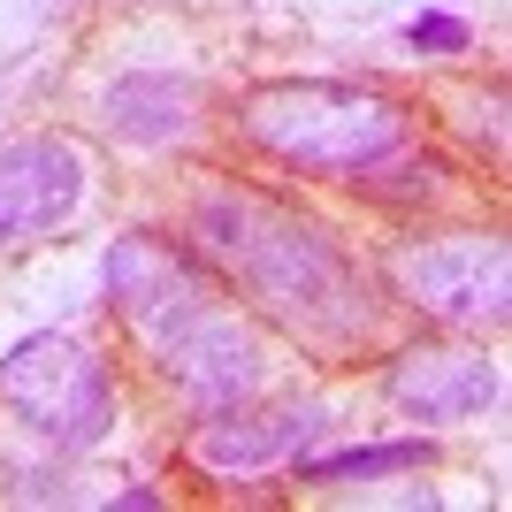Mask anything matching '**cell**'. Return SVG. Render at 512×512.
Instances as JSON below:
<instances>
[{"instance_id": "obj_1", "label": "cell", "mask_w": 512, "mask_h": 512, "mask_svg": "<svg viewBox=\"0 0 512 512\" xmlns=\"http://www.w3.org/2000/svg\"><path fill=\"white\" fill-rule=\"evenodd\" d=\"M199 237L253 283L260 306L291 314L306 337H367L360 283L314 222H291L283 207L245 199V192H214L199 199Z\"/></svg>"}, {"instance_id": "obj_2", "label": "cell", "mask_w": 512, "mask_h": 512, "mask_svg": "<svg viewBox=\"0 0 512 512\" xmlns=\"http://www.w3.org/2000/svg\"><path fill=\"white\" fill-rule=\"evenodd\" d=\"M245 138L276 153L299 176H375L406 146V107L375 85H337V77H283L245 100Z\"/></svg>"}, {"instance_id": "obj_3", "label": "cell", "mask_w": 512, "mask_h": 512, "mask_svg": "<svg viewBox=\"0 0 512 512\" xmlns=\"http://www.w3.org/2000/svg\"><path fill=\"white\" fill-rule=\"evenodd\" d=\"M0 406L8 421H23L39 444L54 451H85L115 428V383L107 360L69 329H39V337L8 344L0 360Z\"/></svg>"}, {"instance_id": "obj_4", "label": "cell", "mask_w": 512, "mask_h": 512, "mask_svg": "<svg viewBox=\"0 0 512 512\" xmlns=\"http://www.w3.org/2000/svg\"><path fill=\"white\" fill-rule=\"evenodd\" d=\"M505 237H421L390 253V283L398 299L421 314L451 321V329H482L505 321Z\"/></svg>"}, {"instance_id": "obj_5", "label": "cell", "mask_w": 512, "mask_h": 512, "mask_svg": "<svg viewBox=\"0 0 512 512\" xmlns=\"http://www.w3.org/2000/svg\"><path fill=\"white\" fill-rule=\"evenodd\" d=\"M161 383L199 413L253 406L260 383H268V344H260L253 321L222 314V306H199L192 321H176L161 337Z\"/></svg>"}, {"instance_id": "obj_6", "label": "cell", "mask_w": 512, "mask_h": 512, "mask_svg": "<svg viewBox=\"0 0 512 512\" xmlns=\"http://www.w3.org/2000/svg\"><path fill=\"white\" fill-rule=\"evenodd\" d=\"M100 283H107V306L146 329V337H169L176 321H192L199 306H214V276L207 260L176 237H153V230H130L107 245L100 260Z\"/></svg>"}, {"instance_id": "obj_7", "label": "cell", "mask_w": 512, "mask_h": 512, "mask_svg": "<svg viewBox=\"0 0 512 512\" xmlns=\"http://www.w3.org/2000/svg\"><path fill=\"white\" fill-rule=\"evenodd\" d=\"M85 199V161L69 138H16L0 146V245L62 230Z\"/></svg>"}, {"instance_id": "obj_8", "label": "cell", "mask_w": 512, "mask_h": 512, "mask_svg": "<svg viewBox=\"0 0 512 512\" xmlns=\"http://www.w3.org/2000/svg\"><path fill=\"white\" fill-rule=\"evenodd\" d=\"M383 390L413 421H474L497 406V360H482L467 344H413L390 360Z\"/></svg>"}, {"instance_id": "obj_9", "label": "cell", "mask_w": 512, "mask_h": 512, "mask_svg": "<svg viewBox=\"0 0 512 512\" xmlns=\"http://www.w3.org/2000/svg\"><path fill=\"white\" fill-rule=\"evenodd\" d=\"M321 428H329V413L321 406H276V413H245V406H230V413H207L199 421V436H192V459L207 474H222V482H245V474H268V467H291L306 444H314Z\"/></svg>"}, {"instance_id": "obj_10", "label": "cell", "mask_w": 512, "mask_h": 512, "mask_svg": "<svg viewBox=\"0 0 512 512\" xmlns=\"http://www.w3.org/2000/svg\"><path fill=\"white\" fill-rule=\"evenodd\" d=\"M192 123H199L192 77L138 69V77H115V92H107V130L130 146H176V138H192Z\"/></svg>"}, {"instance_id": "obj_11", "label": "cell", "mask_w": 512, "mask_h": 512, "mask_svg": "<svg viewBox=\"0 0 512 512\" xmlns=\"http://www.w3.org/2000/svg\"><path fill=\"white\" fill-rule=\"evenodd\" d=\"M436 459V444L428 436H398V444H352V451H329V459H291L299 467V482H375V474H413V467H428Z\"/></svg>"}, {"instance_id": "obj_12", "label": "cell", "mask_w": 512, "mask_h": 512, "mask_svg": "<svg viewBox=\"0 0 512 512\" xmlns=\"http://www.w3.org/2000/svg\"><path fill=\"white\" fill-rule=\"evenodd\" d=\"M406 46H413V54H467L474 31H467L459 16H436V8H428V16L406 23Z\"/></svg>"}, {"instance_id": "obj_13", "label": "cell", "mask_w": 512, "mask_h": 512, "mask_svg": "<svg viewBox=\"0 0 512 512\" xmlns=\"http://www.w3.org/2000/svg\"><path fill=\"white\" fill-rule=\"evenodd\" d=\"M115 505H123V512H153V505H161V490H146V482H138V490H115Z\"/></svg>"}]
</instances>
